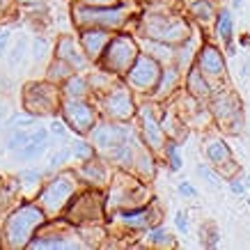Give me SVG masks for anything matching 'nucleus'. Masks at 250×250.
I'll use <instances>...</instances> for the list:
<instances>
[{
	"label": "nucleus",
	"mask_w": 250,
	"mask_h": 250,
	"mask_svg": "<svg viewBox=\"0 0 250 250\" xmlns=\"http://www.w3.org/2000/svg\"><path fill=\"white\" fill-rule=\"evenodd\" d=\"M19 182H21L23 186H35V184L42 182V172H39V170H21Z\"/></svg>",
	"instance_id": "nucleus-35"
},
{
	"label": "nucleus",
	"mask_w": 250,
	"mask_h": 250,
	"mask_svg": "<svg viewBox=\"0 0 250 250\" xmlns=\"http://www.w3.org/2000/svg\"><path fill=\"white\" fill-rule=\"evenodd\" d=\"M156 213L149 209V207H136V209H126V211L120 213V220L131 229H147L152 228L156 218H154Z\"/></svg>",
	"instance_id": "nucleus-20"
},
{
	"label": "nucleus",
	"mask_w": 250,
	"mask_h": 250,
	"mask_svg": "<svg viewBox=\"0 0 250 250\" xmlns=\"http://www.w3.org/2000/svg\"><path fill=\"white\" fill-rule=\"evenodd\" d=\"M78 241H67L64 236L48 234V236H32L28 248H78Z\"/></svg>",
	"instance_id": "nucleus-27"
},
{
	"label": "nucleus",
	"mask_w": 250,
	"mask_h": 250,
	"mask_svg": "<svg viewBox=\"0 0 250 250\" xmlns=\"http://www.w3.org/2000/svg\"><path fill=\"white\" fill-rule=\"evenodd\" d=\"M23 5H39V2H44V0H19Z\"/></svg>",
	"instance_id": "nucleus-47"
},
{
	"label": "nucleus",
	"mask_w": 250,
	"mask_h": 250,
	"mask_svg": "<svg viewBox=\"0 0 250 250\" xmlns=\"http://www.w3.org/2000/svg\"><path fill=\"white\" fill-rule=\"evenodd\" d=\"M23 51H25V46H23V42H19V44L14 46V53H12V58H9V64H12V67H16V64H19V60H23Z\"/></svg>",
	"instance_id": "nucleus-41"
},
{
	"label": "nucleus",
	"mask_w": 250,
	"mask_h": 250,
	"mask_svg": "<svg viewBox=\"0 0 250 250\" xmlns=\"http://www.w3.org/2000/svg\"><path fill=\"white\" fill-rule=\"evenodd\" d=\"M69 159H71V149H69V147H62L60 152H58L53 159H51V170H55V167H62Z\"/></svg>",
	"instance_id": "nucleus-38"
},
{
	"label": "nucleus",
	"mask_w": 250,
	"mask_h": 250,
	"mask_svg": "<svg viewBox=\"0 0 250 250\" xmlns=\"http://www.w3.org/2000/svg\"><path fill=\"white\" fill-rule=\"evenodd\" d=\"M16 152H19V154H16V156H19V161L39 159V156L46 152V143H25L23 147H19Z\"/></svg>",
	"instance_id": "nucleus-29"
},
{
	"label": "nucleus",
	"mask_w": 250,
	"mask_h": 250,
	"mask_svg": "<svg viewBox=\"0 0 250 250\" xmlns=\"http://www.w3.org/2000/svg\"><path fill=\"white\" fill-rule=\"evenodd\" d=\"M140 44H143V48L147 51V55H152L154 60H159L161 64H172V60H174V46L172 44H166V42L149 39V37H143Z\"/></svg>",
	"instance_id": "nucleus-23"
},
{
	"label": "nucleus",
	"mask_w": 250,
	"mask_h": 250,
	"mask_svg": "<svg viewBox=\"0 0 250 250\" xmlns=\"http://www.w3.org/2000/svg\"><path fill=\"white\" fill-rule=\"evenodd\" d=\"M205 154L213 170L218 174H223L225 179H229L234 172H239V167L234 166V154H232L229 145L223 138H211L205 147Z\"/></svg>",
	"instance_id": "nucleus-13"
},
{
	"label": "nucleus",
	"mask_w": 250,
	"mask_h": 250,
	"mask_svg": "<svg viewBox=\"0 0 250 250\" xmlns=\"http://www.w3.org/2000/svg\"><path fill=\"white\" fill-rule=\"evenodd\" d=\"M186 92L190 97H195L197 101H205L211 97V81L197 69V64H190L186 71Z\"/></svg>",
	"instance_id": "nucleus-19"
},
{
	"label": "nucleus",
	"mask_w": 250,
	"mask_h": 250,
	"mask_svg": "<svg viewBox=\"0 0 250 250\" xmlns=\"http://www.w3.org/2000/svg\"><path fill=\"white\" fill-rule=\"evenodd\" d=\"M197 174H200L202 179H207V182L211 184L213 188H218V186H220V177L216 172H211V170H209L205 163H200V166H197Z\"/></svg>",
	"instance_id": "nucleus-37"
},
{
	"label": "nucleus",
	"mask_w": 250,
	"mask_h": 250,
	"mask_svg": "<svg viewBox=\"0 0 250 250\" xmlns=\"http://www.w3.org/2000/svg\"><path fill=\"white\" fill-rule=\"evenodd\" d=\"M216 5H213V0H193L188 5V14L195 19L197 23H202V25H209L213 23L216 19Z\"/></svg>",
	"instance_id": "nucleus-26"
},
{
	"label": "nucleus",
	"mask_w": 250,
	"mask_h": 250,
	"mask_svg": "<svg viewBox=\"0 0 250 250\" xmlns=\"http://www.w3.org/2000/svg\"><path fill=\"white\" fill-rule=\"evenodd\" d=\"M163 154H166L167 163L172 170H179L182 167V154H179V143H174V140H166L163 145Z\"/></svg>",
	"instance_id": "nucleus-31"
},
{
	"label": "nucleus",
	"mask_w": 250,
	"mask_h": 250,
	"mask_svg": "<svg viewBox=\"0 0 250 250\" xmlns=\"http://www.w3.org/2000/svg\"><path fill=\"white\" fill-rule=\"evenodd\" d=\"M113 37V30H108V28H81V35H78V44L83 48V53L90 58L92 62H97L104 53V48L108 46Z\"/></svg>",
	"instance_id": "nucleus-17"
},
{
	"label": "nucleus",
	"mask_w": 250,
	"mask_h": 250,
	"mask_svg": "<svg viewBox=\"0 0 250 250\" xmlns=\"http://www.w3.org/2000/svg\"><path fill=\"white\" fill-rule=\"evenodd\" d=\"M195 53H197V48H195V44H193V39L186 37L182 44L174 46V60H172V64L179 69L182 74H186V71H188V67L193 64V60H195Z\"/></svg>",
	"instance_id": "nucleus-24"
},
{
	"label": "nucleus",
	"mask_w": 250,
	"mask_h": 250,
	"mask_svg": "<svg viewBox=\"0 0 250 250\" xmlns=\"http://www.w3.org/2000/svg\"><path fill=\"white\" fill-rule=\"evenodd\" d=\"M140 129H143V140L147 145V149H152V152H161L163 149V145H166V131L161 126V122L154 117V110L149 104H145L140 108Z\"/></svg>",
	"instance_id": "nucleus-15"
},
{
	"label": "nucleus",
	"mask_w": 250,
	"mask_h": 250,
	"mask_svg": "<svg viewBox=\"0 0 250 250\" xmlns=\"http://www.w3.org/2000/svg\"><path fill=\"white\" fill-rule=\"evenodd\" d=\"M69 220L74 223H94L104 218V202L97 193H83L69 200Z\"/></svg>",
	"instance_id": "nucleus-12"
},
{
	"label": "nucleus",
	"mask_w": 250,
	"mask_h": 250,
	"mask_svg": "<svg viewBox=\"0 0 250 250\" xmlns=\"http://www.w3.org/2000/svg\"><path fill=\"white\" fill-rule=\"evenodd\" d=\"M83 5H94V7H108V5H117V0H81Z\"/></svg>",
	"instance_id": "nucleus-44"
},
{
	"label": "nucleus",
	"mask_w": 250,
	"mask_h": 250,
	"mask_svg": "<svg viewBox=\"0 0 250 250\" xmlns=\"http://www.w3.org/2000/svg\"><path fill=\"white\" fill-rule=\"evenodd\" d=\"M211 104H209V110H211L213 120L220 124V129H228L232 133H239V126H243V108L241 101L234 92L229 90H220V92H211Z\"/></svg>",
	"instance_id": "nucleus-7"
},
{
	"label": "nucleus",
	"mask_w": 250,
	"mask_h": 250,
	"mask_svg": "<svg viewBox=\"0 0 250 250\" xmlns=\"http://www.w3.org/2000/svg\"><path fill=\"white\" fill-rule=\"evenodd\" d=\"M78 177L83 179V182L92 184V186H104V184L108 182V167L106 163H101L99 159H87L83 161V166H81V170H78Z\"/></svg>",
	"instance_id": "nucleus-21"
},
{
	"label": "nucleus",
	"mask_w": 250,
	"mask_h": 250,
	"mask_svg": "<svg viewBox=\"0 0 250 250\" xmlns=\"http://www.w3.org/2000/svg\"><path fill=\"white\" fill-rule=\"evenodd\" d=\"M87 136H90V143L94 145V149H99V152L106 156L117 145L131 140V138H133V131H131V126H126L124 122L108 120V122H97Z\"/></svg>",
	"instance_id": "nucleus-10"
},
{
	"label": "nucleus",
	"mask_w": 250,
	"mask_h": 250,
	"mask_svg": "<svg viewBox=\"0 0 250 250\" xmlns=\"http://www.w3.org/2000/svg\"><path fill=\"white\" fill-rule=\"evenodd\" d=\"M248 205H250V195H248Z\"/></svg>",
	"instance_id": "nucleus-48"
},
{
	"label": "nucleus",
	"mask_w": 250,
	"mask_h": 250,
	"mask_svg": "<svg viewBox=\"0 0 250 250\" xmlns=\"http://www.w3.org/2000/svg\"><path fill=\"white\" fill-rule=\"evenodd\" d=\"M7 44H9V32L5 30V32H0V55L5 53V48H7Z\"/></svg>",
	"instance_id": "nucleus-45"
},
{
	"label": "nucleus",
	"mask_w": 250,
	"mask_h": 250,
	"mask_svg": "<svg viewBox=\"0 0 250 250\" xmlns=\"http://www.w3.org/2000/svg\"><path fill=\"white\" fill-rule=\"evenodd\" d=\"M9 2H12V0H0V14H5L9 9Z\"/></svg>",
	"instance_id": "nucleus-46"
},
{
	"label": "nucleus",
	"mask_w": 250,
	"mask_h": 250,
	"mask_svg": "<svg viewBox=\"0 0 250 250\" xmlns=\"http://www.w3.org/2000/svg\"><path fill=\"white\" fill-rule=\"evenodd\" d=\"M147 241L152 246H172V234L163 228H147Z\"/></svg>",
	"instance_id": "nucleus-30"
},
{
	"label": "nucleus",
	"mask_w": 250,
	"mask_h": 250,
	"mask_svg": "<svg viewBox=\"0 0 250 250\" xmlns=\"http://www.w3.org/2000/svg\"><path fill=\"white\" fill-rule=\"evenodd\" d=\"M140 35L177 46L190 35V28L182 16L172 14V9H149L140 16Z\"/></svg>",
	"instance_id": "nucleus-2"
},
{
	"label": "nucleus",
	"mask_w": 250,
	"mask_h": 250,
	"mask_svg": "<svg viewBox=\"0 0 250 250\" xmlns=\"http://www.w3.org/2000/svg\"><path fill=\"white\" fill-rule=\"evenodd\" d=\"M71 74H74V69L69 67L64 60L55 58V60L48 64V71H46V81H51V83H55V85H62L69 76H71Z\"/></svg>",
	"instance_id": "nucleus-28"
},
{
	"label": "nucleus",
	"mask_w": 250,
	"mask_h": 250,
	"mask_svg": "<svg viewBox=\"0 0 250 250\" xmlns=\"http://www.w3.org/2000/svg\"><path fill=\"white\" fill-rule=\"evenodd\" d=\"M78 188V174L62 172L53 177L39 193V207L44 209L46 216H58L62 209H67L69 200L76 195Z\"/></svg>",
	"instance_id": "nucleus-6"
},
{
	"label": "nucleus",
	"mask_w": 250,
	"mask_h": 250,
	"mask_svg": "<svg viewBox=\"0 0 250 250\" xmlns=\"http://www.w3.org/2000/svg\"><path fill=\"white\" fill-rule=\"evenodd\" d=\"M179 81H182V71L174 67V64H166V67L161 69V76L149 94H152L154 101H161V99H166L172 94L174 87L179 85Z\"/></svg>",
	"instance_id": "nucleus-18"
},
{
	"label": "nucleus",
	"mask_w": 250,
	"mask_h": 250,
	"mask_svg": "<svg viewBox=\"0 0 250 250\" xmlns=\"http://www.w3.org/2000/svg\"><path fill=\"white\" fill-rule=\"evenodd\" d=\"M44 51H46V39H35V42H32V58H35V60H42V58H44Z\"/></svg>",
	"instance_id": "nucleus-39"
},
{
	"label": "nucleus",
	"mask_w": 250,
	"mask_h": 250,
	"mask_svg": "<svg viewBox=\"0 0 250 250\" xmlns=\"http://www.w3.org/2000/svg\"><path fill=\"white\" fill-rule=\"evenodd\" d=\"M74 14V23L78 28H108V30H120L124 23L129 21V7L122 5H108V7H94V5H83L78 2L71 9Z\"/></svg>",
	"instance_id": "nucleus-4"
},
{
	"label": "nucleus",
	"mask_w": 250,
	"mask_h": 250,
	"mask_svg": "<svg viewBox=\"0 0 250 250\" xmlns=\"http://www.w3.org/2000/svg\"><path fill=\"white\" fill-rule=\"evenodd\" d=\"M218 243V229L213 228V225H209V228H202V246L205 248H213Z\"/></svg>",
	"instance_id": "nucleus-36"
},
{
	"label": "nucleus",
	"mask_w": 250,
	"mask_h": 250,
	"mask_svg": "<svg viewBox=\"0 0 250 250\" xmlns=\"http://www.w3.org/2000/svg\"><path fill=\"white\" fill-rule=\"evenodd\" d=\"M35 120H37V117H32V115H14V117L5 124V133H7V131H14V129H28V126H35Z\"/></svg>",
	"instance_id": "nucleus-33"
},
{
	"label": "nucleus",
	"mask_w": 250,
	"mask_h": 250,
	"mask_svg": "<svg viewBox=\"0 0 250 250\" xmlns=\"http://www.w3.org/2000/svg\"><path fill=\"white\" fill-rule=\"evenodd\" d=\"M60 92L62 97H74V99H87L90 94V81L81 74H71V76L60 85Z\"/></svg>",
	"instance_id": "nucleus-25"
},
{
	"label": "nucleus",
	"mask_w": 250,
	"mask_h": 250,
	"mask_svg": "<svg viewBox=\"0 0 250 250\" xmlns=\"http://www.w3.org/2000/svg\"><path fill=\"white\" fill-rule=\"evenodd\" d=\"M62 92L60 85L51 83H28L23 87V108L25 113L32 117H46V115H55L60 110Z\"/></svg>",
	"instance_id": "nucleus-5"
},
{
	"label": "nucleus",
	"mask_w": 250,
	"mask_h": 250,
	"mask_svg": "<svg viewBox=\"0 0 250 250\" xmlns=\"http://www.w3.org/2000/svg\"><path fill=\"white\" fill-rule=\"evenodd\" d=\"M48 133H53V136H64L67 133V126H64V122L60 120H53V124H51V129H48Z\"/></svg>",
	"instance_id": "nucleus-43"
},
{
	"label": "nucleus",
	"mask_w": 250,
	"mask_h": 250,
	"mask_svg": "<svg viewBox=\"0 0 250 250\" xmlns=\"http://www.w3.org/2000/svg\"><path fill=\"white\" fill-rule=\"evenodd\" d=\"M46 220V213L39 205H23L7 216L2 223V246L5 248H28L32 236Z\"/></svg>",
	"instance_id": "nucleus-1"
},
{
	"label": "nucleus",
	"mask_w": 250,
	"mask_h": 250,
	"mask_svg": "<svg viewBox=\"0 0 250 250\" xmlns=\"http://www.w3.org/2000/svg\"><path fill=\"white\" fill-rule=\"evenodd\" d=\"M161 69H163V64H161L159 60H154L152 55L138 53L136 62H133L129 67V71L124 74V81H126V85H129L131 90L152 92L161 76Z\"/></svg>",
	"instance_id": "nucleus-9"
},
{
	"label": "nucleus",
	"mask_w": 250,
	"mask_h": 250,
	"mask_svg": "<svg viewBox=\"0 0 250 250\" xmlns=\"http://www.w3.org/2000/svg\"><path fill=\"white\" fill-rule=\"evenodd\" d=\"M60 113L64 117V124L71 131H76L78 136H87L99 117L97 108L92 106L87 99H74V97H62Z\"/></svg>",
	"instance_id": "nucleus-8"
},
{
	"label": "nucleus",
	"mask_w": 250,
	"mask_h": 250,
	"mask_svg": "<svg viewBox=\"0 0 250 250\" xmlns=\"http://www.w3.org/2000/svg\"><path fill=\"white\" fill-rule=\"evenodd\" d=\"M228 184H229V188H232L234 195H243V193H246V177H243L241 172L232 174V177L228 179Z\"/></svg>",
	"instance_id": "nucleus-34"
},
{
	"label": "nucleus",
	"mask_w": 250,
	"mask_h": 250,
	"mask_svg": "<svg viewBox=\"0 0 250 250\" xmlns=\"http://www.w3.org/2000/svg\"><path fill=\"white\" fill-rule=\"evenodd\" d=\"M174 225H177V229H179L182 234H186V232H188V220H186V213L177 211V216H174Z\"/></svg>",
	"instance_id": "nucleus-40"
},
{
	"label": "nucleus",
	"mask_w": 250,
	"mask_h": 250,
	"mask_svg": "<svg viewBox=\"0 0 250 250\" xmlns=\"http://www.w3.org/2000/svg\"><path fill=\"white\" fill-rule=\"evenodd\" d=\"M94 145L92 143H85V140H74V145H71V156H76L78 161H87L94 156Z\"/></svg>",
	"instance_id": "nucleus-32"
},
{
	"label": "nucleus",
	"mask_w": 250,
	"mask_h": 250,
	"mask_svg": "<svg viewBox=\"0 0 250 250\" xmlns=\"http://www.w3.org/2000/svg\"><path fill=\"white\" fill-rule=\"evenodd\" d=\"M101 110L108 120L126 122L136 115V104H133L131 92L124 85H115L113 90H108L101 99Z\"/></svg>",
	"instance_id": "nucleus-11"
},
{
	"label": "nucleus",
	"mask_w": 250,
	"mask_h": 250,
	"mask_svg": "<svg viewBox=\"0 0 250 250\" xmlns=\"http://www.w3.org/2000/svg\"><path fill=\"white\" fill-rule=\"evenodd\" d=\"M179 193H182V195H186V197H197V190H195V186H193V184H188V182H182L179 184Z\"/></svg>",
	"instance_id": "nucleus-42"
},
{
	"label": "nucleus",
	"mask_w": 250,
	"mask_h": 250,
	"mask_svg": "<svg viewBox=\"0 0 250 250\" xmlns=\"http://www.w3.org/2000/svg\"><path fill=\"white\" fill-rule=\"evenodd\" d=\"M213 35L218 42H223V46L229 44L232 37H234V16L228 7H223L220 12H216V19H213Z\"/></svg>",
	"instance_id": "nucleus-22"
},
{
	"label": "nucleus",
	"mask_w": 250,
	"mask_h": 250,
	"mask_svg": "<svg viewBox=\"0 0 250 250\" xmlns=\"http://www.w3.org/2000/svg\"><path fill=\"white\" fill-rule=\"evenodd\" d=\"M195 64L209 81L225 78V55H223V51H220L218 46H213V44L200 46L195 53Z\"/></svg>",
	"instance_id": "nucleus-14"
},
{
	"label": "nucleus",
	"mask_w": 250,
	"mask_h": 250,
	"mask_svg": "<svg viewBox=\"0 0 250 250\" xmlns=\"http://www.w3.org/2000/svg\"><path fill=\"white\" fill-rule=\"evenodd\" d=\"M138 53H140V46L136 37H131L126 32H115L97 62L101 69H106L115 76H124L131 64L136 62Z\"/></svg>",
	"instance_id": "nucleus-3"
},
{
	"label": "nucleus",
	"mask_w": 250,
	"mask_h": 250,
	"mask_svg": "<svg viewBox=\"0 0 250 250\" xmlns=\"http://www.w3.org/2000/svg\"><path fill=\"white\" fill-rule=\"evenodd\" d=\"M55 58L64 60L74 71H87V67H90V62H92L83 53V48L76 42V37H71V35H62L58 39V44H55Z\"/></svg>",
	"instance_id": "nucleus-16"
}]
</instances>
